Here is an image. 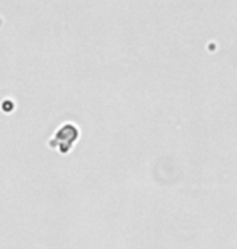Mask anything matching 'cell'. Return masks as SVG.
I'll return each instance as SVG.
<instances>
[{"label":"cell","mask_w":237,"mask_h":249,"mask_svg":"<svg viewBox=\"0 0 237 249\" xmlns=\"http://www.w3.org/2000/svg\"><path fill=\"white\" fill-rule=\"evenodd\" d=\"M79 139V128L75 123H63L62 126L57 128V131L53 133V136L48 139V146L53 149H58L63 156L68 154L73 149Z\"/></svg>","instance_id":"6da1fadb"}]
</instances>
